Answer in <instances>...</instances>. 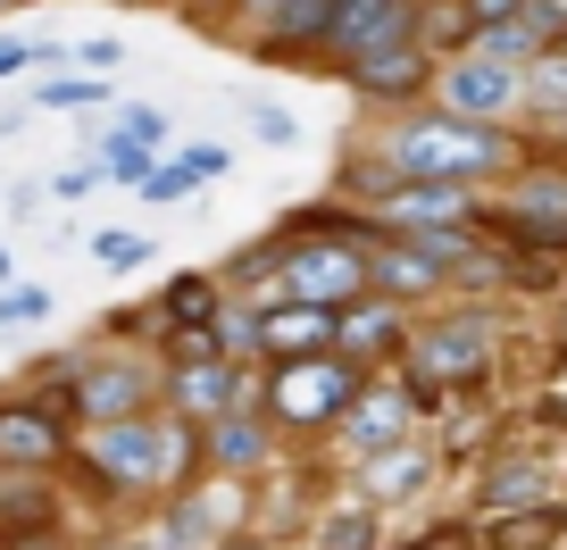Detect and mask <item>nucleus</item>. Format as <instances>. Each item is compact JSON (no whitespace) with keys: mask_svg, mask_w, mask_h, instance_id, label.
Returning <instances> with one entry per match:
<instances>
[{"mask_svg":"<svg viewBox=\"0 0 567 550\" xmlns=\"http://www.w3.org/2000/svg\"><path fill=\"white\" fill-rule=\"evenodd\" d=\"M501 159V134L493 125H409L401 143H392V167L409 184H460V176H484Z\"/></svg>","mask_w":567,"mask_h":550,"instance_id":"obj_1","label":"nucleus"},{"mask_svg":"<svg viewBox=\"0 0 567 550\" xmlns=\"http://www.w3.org/2000/svg\"><path fill=\"white\" fill-rule=\"evenodd\" d=\"M375 267H359L351 242H309L292 250V267H284V284H292V301H318V309H351L359 292H368Z\"/></svg>","mask_w":567,"mask_h":550,"instance_id":"obj_2","label":"nucleus"},{"mask_svg":"<svg viewBox=\"0 0 567 550\" xmlns=\"http://www.w3.org/2000/svg\"><path fill=\"white\" fill-rule=\"evenodd\" d=\"M351 401H359V375L342 367V359H284V375H276V408L284 417L318 426V417H342Z\"/></svg>","mask_w":567,"mask_h":550,"instance_id":"obj_3","label":"nucleus"},{"mask_svg":"<svg viewBox=\"0 0 567 550\" xmlns=\"http://www.w3.org/2000/svg\"><path fill=\"white\" fill-rule=\"evenodd\" d=\"M176 434L167 426H151V417H125V426H101L92 434V459H101V476H117V484H151L159 467H176Z\"/></svg>","mask_w":567,"mask_h":550,"instance_id":"obj_4","label":"nucleus"},{"mask_svg":"<svg viewBox=\"0 0 567 550\" xmlns=\"http://www.w3.org/2000/svg\"><path fill=\"white\" fill-rule=\"evenodd\" d=\"M409 0H334V25H326V42L351 59H375V51H401L409 42Z\"/></svg>","mask_w":567,"mask_h":550,"instance_id":"obj_5","label":"nucleus"},{"mask_svg":"<svg viewBox=\"0 0 567 550\" xmlns=\"http://www.w3.org/2000/svg\"><path fill=\"white\" fill-rule=\"evenodd\" d=\"M326 342H342V309L284 301L259 318V351H276V359H326Z\"/></svg>","mask_w":567,"mask_h":550,"instance_id":"obj_6","label":"nucleus"},{"mask_svg":"<svg viewBox=\"0 0 567 550\" xmlns=\"http://www.w3.org/2000/svg\"><path fill=\"white\" fill-rule=\"evenodd\" d=\"M476 367H484V342L451 325V334H434V342L417 351V384H409V392H417V401H443L451 375H476Z\"/></svg>","mask_w":567,"mask_h":550,"instance_id":"obj_7","label":"nucleus"},{"mask_svg":"<svg viewBox=\"0 0 567 550\" xmlns=\"http://www.w3.org/2000/svg\"><path fill=\"white\" fill-rule=\"evenodd\" d=\"M75 408L101 417V426H125V417H142V375L134 367H92L84 384H75Z\"/></svg>","mask_w":567,"mask_h":550,"instance_id":"obj_8","label":"nucleus"},{"mask_svg":"<svg viewBox=\"0 0 567 550\" xmlns=\"http://www.w3.org/2000/svg\"><path fill=\"white\" fill-rule=\"evenodd\" d=\"M517 234H526V242L567 250V176H526V200H517Z\"/></svg>","mask_w":567,"mask_h":550,"instance_id":"obj_9","label":"nucleus"},{"mask_svg":"<svg viewBox=\"0 0 567 550\" xmlns=\"http://www.w3.org/2000/svg\"><path fill=\"white\" fill-rule=\"evenodd\" d=\"M176 401L193 408V417H226V408L243 401V375H234L226 359H184V375H176Z\"/></svg>","mask_w":567,"mask_h":550,"instance_id":"obj_10","label":"nucleus"},{"mask_svg":"<svg viewBox=\"0 0 567 550\" xmlns=\"http://www.w3.org/2000/svg\"><path fill=\"white\" fill-rule=\"evenodd\" d=\"M384 209H392V226H417V234H425V226H451V217H467V193H460V184H401Z\"/></svg>","mask_w":567,"mask_h":550,"instance_id":"obj_11","label":"nucleus"},{"mask_svg":"<svg viewBox=\"0 0 567 550\" xmlns=\"http://www.w3.org/2000/svg\"><path fill=\"white\" fill-rule=\"evenodd\" d=\"M250 18H259L267 42H309L334 25V0H250Z\"/></svg>","mask_w":567,"mask_h":550,"instance_id":"obj_12","label":"nucleus"},{"mask_svg":"<svg viewBox=\"0 0 567 550\" xmlns=\"http://www.w3.org/2000/svg\"><path fill=\"white\" fill-rule=\"evenodd\" d=\"M451 101H460V108H509L517 75L501 68V59H460V68H451Z\"/></svg>","mask_w":567,"mask_h":550,"instance_id":"obj_13","label":"nucleus"},{"mask_svg":"<svg viewBox=\"0 0 567 550\" xmlns=\"http://www.w3.org/2000/svg\"><path fill=\"white\" fill-rule=\"evenodd\" d=\"M550 34H559V9H550V0H526L509 25H484V51H493V59H517V51H543Z\"/></svg>","mask_w":567,"mask_h":550,"instance_id":"obj_14","label":"nucleus"},{"mask_svg":"<svg viewBox=\"0 0 567 550\" xmlns=\"http://www.w3.org/2000/svg\"><path fill=\"white\" fill-rule=\"evenodd\" d=\"M409 401L401 392H368V401H351V417H342V434H351V450H384L392 434H401Z\"/></svg>","mask_w":567,"mask_h":550,"instance_id":"obj_15","label":"nucleus"},{"mask_svg":"<svg viewBox=\"0 0 567 550\" xmlns=\"http://www.w3.org/2000/svg\"><path fill=\"white\" fill-rule=\"evenodd\" d=\"M59 450V426L42 408H0V459H51Z\"/></svg>","mask_w":567,"mask_h":550,"instance_id":"obj_16","label":"nucleus"},{"mask_svg":"<svg viewBox=\"0 0 567 550\" xmlns=\"http://www.w3.org/2000/svg\"><path fill=\"white\" fill-rule=\"evenodd\" d=\"M425 84V59L409 51H375V59H359V92H375V101H392V92H417Z\"/></svg>","mask_w":567,"mask_h":550,"instance_id":"obj_17","label":"nucleus"},{"mask_svg":"<svg viewBox=\"0 0 567 550\" xmlns=\"http://www.w3.org/2000/svg\"><path fill=\"white\" fill-rule=\"evenodd\" d=\"M425 484V459L417 450H384V459L368 467V500H409Z\"/></svg>","mask_w":567,"mask_h":550,"instance_id":"obj_18","label":"nucleus"},{"mask_svg":"<svg viewBox=\"0 0 567 550\" xmlns=\"http://www.w3.org/2000/svg\"><path fill=\"white\" fill-rule=\"evenodd\" d=\"M375 276H384V284H401V292H425L434 276H443V259H425V242H392L384 259H375Z\"/></svg>","mask_w":567,"mask_h":550,"instance_id":"obj_19","label":"nucleus"},{"mask_svg":"<svg viewBox=\"0 0 567 550\" xmlns=\"http://www.w3.org/2000/svg\"><path fill=\"white\" fill-rule=\"evenodd\" d=\"M384 342H401V325L384 318V309H342V351H384Z\"/></svg>","mask_w":567,"mask_h":550,"instance_id":"obj_20","label":"nucleus"},{"mask_svg":"<svg viewBox=\"0 0 567 550\" xmlns=\"http://www.w3.org/2000/svg\"><path fill=\"white\" fill-rule=\"evenodd\" d=\"M34 101L42 108H84V101H109V84H101V75H59V84H42Z\"/></svg>","mask_w":567,"mask_h":550,"instance_id":"obj_21","label":"nucleus"},{"mask_svg":"<svg viewBox=\"0 0 567 550\" xmlns=\"http://www.w3.org/2000/svg\"><path fill=\"white\" fill-rule=\"evenodd\" d=\"M217 459H226V467H250V459H259V426H243V417H234V426H217Z\"/></svg>","mask_w":567,"mask_h":550,"instance_id":"obj_22","label":"nucleus"},{"mask_svg":"<svg viewBox=\"0 0 567 550\" xmlns=\"http://www.w3.org/2000/svg\"><path fill=\"white\" fill-rule=\"evenodd\" d=\"M368 509H342V517H326V550H368Z\"/></svg>","mask_w":567,"mask_h":550,"instance_id":"obj_23","label":"nucleus"},{"mask_svg":"<svg viewBox=\"0 0 567 550\" xmlns=\"http://www.w3.org/2000/svg\"><path fill=\"white\" fill-rule=\"evenodd\" d=\"M109 167H117V176H151V143H134V134H109Z\"/></svg>","mask_w":567,"mask_h":550,"instance_id":"obj_24","label":"nucleus"},{"mask_svg":"<svg viewBox=\"0 0 567 550\" xmlns=\"http://www.w3.org/2000/svg\"><path fill=\"white\" fill-rule=\"evenodd\" d=\"M534 101H543V108H567V59L534 68Z\"/></svg>","mask_w":567,"mask_h":550,"instance_id":"obj_25","label":"nucleus"},{"mask_svg":"<svg viewBox=\"0 0 567 550\" xmlns=\"http://www.w3.org/2000/svg\"><path fill=\"white\" fill-rule=\"evenodd\" d=\"M42 59H59L51 42H0V75H18V68H42Z\"/></svg>","mask_w":567,"mask_h":550,"instance_id":"obj_26","label":"nucleus"},{"mask_svg":"<svg viewBox=\"0 0 567 550\" xmlns=\"http://www.w3.org/2000/svg\"><path fill=\"white\" fill-rule=\"evenodd\" d=\"M517 9H526V0H467V25L484 34V25H509Z\"/></svg>","mask_w":567,"mask_h":550,"instance_id":"obj_27","label":"nucleus"},{"mask_svg":"<svg viewBox=\"0 0 567 550\" xmlns=\"http://www.w3.org/2000/svg\"><path fill=\"white\" fill-rule=\"evenodd\" d=\"M167 309H176V318H209V284H176Z\"/></svg>","mask_w":567,"mask_h":550,"instance_id":"obj_28","label":"nucleus"},{"mask_svg":"<svg viewBox=\"0 0 567 550\" xmlns=\"http://www.w3.org/2000/svg\"><path fill=\"white\" fill-rule=\"evenodd\" d=\"M101 259H109V267H134V259H142V242H134V234H109Z\"/></svg>","mask_w":567,"mask_h":550,"instance_id":"obj_29","label":"nucleus"},{"mask_svg":"<svg viewBox=\"0 0 567 550\" xmlns=\"http://www.w3.org/2000/svg\"><path fill=\"white\" fill-rule=\"evenodd\" d=\"M0 318L18 325V318H42V292H9V301H0Z\"/></svg>","mask_w":567,"mask_h":550,"instance_id":"obj_30","label":"nucleus"},{"mask_svg":"<svg viewBox=\"0 0 567 550\" xmlns=\"http://www.w3.org/2000/svg\"><path fill=\"white\" fill-rule=\"evenodd\" d=\"M217 9H234V0H217Z\"/></svg>","mask_w":567,"mask_h":550,"instance_id":"obj_31","label":"nucleus"},{"mask_svg":"<svg viewBox=\"0 0 567 550\" xmlns=\"http://www.w3.org/2000/svg\"><path fill=\"white\" fill-rule=\"evenodd\" d=\"M243 550H259V542H243Z\"/></svg>","mask_w":567,"mask_h":550,"instance_id":"obj_32","label":"nucleus"},{"mask_svg":"<svg viewBox=\"0 0 567 550\" xmlns=\"http://www.w3.org/2000/svg\"><path fill=\"white\" fill-rule=\"evenodd\" d=\"M0 9H9V0H0Z\"/></svg>","mask_w":567,"mask_h":550,"instance_id":"obj_33","label":"nucleus"},{"mask_svg":"<svg viewBox=\"0 0 567 550\" xmlns=\"http://www.w3.org/2000/svg\"><path fill=\"white\" fill-rule=\"evenodd\" d=\"M134 550H142V542H134Z\"/></svg>","mask_w":567,"mask_h":550,"instance_id":"obj_34","label":"nucleus"}]
</instances>
